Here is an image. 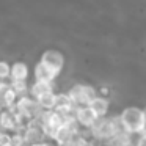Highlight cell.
Returning <instances> with one entry per match:
<instances>
[{
	"instance_id": "23",
	"label": "cell",
	"mask_w": 146,
	"mask_h": 146,
	"mask_svg": "<svg viewBox=\"0 0 146 146\" xmlns=\"http://www.w3.org/2000/svg\"><path fill=\"white\" fill-rule=\"evenodd\" d=\"M46 146H57V145H55V143H52V141H47V145H46Z\"/></svg>"
},
{
	"instance_id": "6",
	"label": "cell",
	"mask_w": 146,
	"mask_h": 146,
	"mask_svg": "<svg viewBox=\"0 0 146 146\" xmlns=\"http://www.w3.org/2000/svg\"><path fill=\"white\" fill-rule=\"evenodd\" d=\"M88 107L93 110V113L98 118H104L108 115V110H110V101L104 96H96L91 102L88 104Z\"/></svg>"
},
{
	"instance_id": "13",
	"label": "cell",
	"mask_w": 146,
	"mask_h": 146,
	"mask_svg": "<svg viewBox=\"0 0 146 146\" xmlns=\"http://www.w3.org/2000/svg\"><path fill=\"white\" fill-rule=\"evenodd\" d=\"M72 137H74V133L71 132L66 126H61L60 129H57V133H55L54 141H55L57 146H63V145H66L68 141H71Z\"/></svg>"
},
{
	"instance_id": "5",
	"label": "cell",
	"mask_w": 146,
	"mask_h": 146,
	"mask_svg": "<svg viewBox=\"0 0 146 146\" xmlns=\"http://www.w3.org/2000/svg\"><path fill=\"white\" fill-rule=\"evenodd\" d=\"M74 119L77 121L79 127L90 129V127L96 123L98 116L93 113V110L88 107V105H83V107H76V111H74Z\"/></svg>"
},
{
	"instance_id": "10",
	"label": "cell",
	"mask_w": 146,
	"mask_h": 146,
	"mask_svg": "<svg viewBox=\"0 0 146 146\" xmlns=\"http://www.w3.org/2000/svg\"><path fill=\"white\" fill-rule=\"evenodd\" d=\"M54 93V86L52 83H44V82H35L32 86L29 88V96L33 99H38L44 94Z\"/></svg>"
},
{
	"instance_id": "24",
	"label": "cell",
	"mask_w": 146,
	"mask_h": 146,
	"mask_svg": "<svg viewBox=\"0 0 146 146\" xmlns=\"http://www.w3.org/2000/svg\"><path fill=\"white\" fill-rule=\"evenodd\" d=\"M5 146H13V145H11V143H10V145H5Z\"/></svg>"
},
{
	"instance_id": "22",
	"label": "cell",
	"mask_w": 146,
	"mask_h": 146,
	"mask_svg": "<svg viewBox=\"0 0 146 146\" xmlns=\"http://www.w3.org/2000/svg\"><path fill=\"white\" fill-rule=\"evenodd\" d=\"M46 145H47V141H38V143H33L30 146H46Z\"/></svg>"
},
{
	"instance_id": "4",
	"label": "cell",
	"mask_w": 146,
	"mask_h": 146,
	"mask_svg": "<svg viewBox=\"0 0 146 146\" xmlns=\"http://www.w3.org/2000/svg\"><path fill=\"white\" fill-rule=\"evenodd\" d=\"M39 63L44 64L47 69H50L55 76H58V74L61 72V69H63L64 58H63V55H61L60 52H57V50H47V52L42 54Z\"/></svg>"
},
{
	"instance_id": "9",
	"label": "cell",
	"mask_w": 146,
	"mask_h": 146,
	"mask_svg": "<svg viewBox=\"0 0 146 146\" xmlns=\"http://www.w3.org/2000/svg\"><path fill=\"white\" fill-rule=\"evenodd\" d=\"M10 77L11 82H27L29 77V68L25 63H14L10 69Z\"/></svg>"
},
{
	"instance_id": "21",
	"label": "cell",
	"mask_w": 146,
	"mask_h": 146,
	"mask_svg": "<svg viewBox=\"0 0 146 146\" xmlns=\"http://www.w3.org/2000/svg\"><path fill=\"white\" fill-rule=\"evenodd\" d=\"M143 113H145V126H143V133L141 135H146V108H143Z\"/></svg>"
},
{
	"instance_id": "25",
	"label": "cell",
	"mask_w": 146,
	"mask_h": 146,
	"mask_svg": "<svg viewBox=\"0 0 146 146\" xmlns=\"http://www.w3.org/2000/svg\"><path fill=\"white\" fill-rule=\"evenodd\" d=\"M2 133H3V132H2V130H0V137H2Z\"/></svg>"
},
{
	"instance_id": "12",
	"label": "cell",
	"mask_w": 146,
	"mask_h": 146,
	"mask_svg": "<svg viewBox=\"0 0 146 146\" xmlns=\"http://www.w3.org/2000/svg\"><path fill=\"white\" fill-rule=\"evenodd\" d=\"M44 124H47V126L52 127V129L57 130L64 124V116L61 113H58V111H55V110L46 111V123Z\"/></svg>"
},
{
	"instance_id": "2",
	"label": "cell",
	"mask_w": 146,
	"mask_h": 146,
	"mask_svg": "<svg viewBox=\"0 0 146 146\" xmlns=\"http://www.w3.org/2000/svg\"><path fill=\"white\" fill-rule=\"evenodd\" d=\"M119 121L123 124V129L129 135H141L143 133V126H145V113L143 108L138 107H126L119 115Z\"/></svg>"
},
{
	"instance_id": "18",
	"label": "cell",
	"mask_w": 146,
	"mask_h": 146,
	"mask_svg": "<svg viewBox=\"0 0 146 146\" xmlns=\"http://www.w3.org/2000/svg\"><path fill=\"white\" fill-rule=\"evenodd\" d=\"M11 145L13 146H24L25 140L22 137V132H13L11 133Z\"/></svg>"
},
{
	"instance_id": "11",
	"label": "cell",
	"mask_w": 146,
	"mask_h": 146,
	"mask_svg": "<svg viewBox=\"0 0 146 146\" xmlns=\"http://www.w3.org/2000/svg\"><path fill=\"white\" fill-rule=\"evenodd\" d=\"M33 74H35V82H44V83H52L55 80V77H57L50 69H47V68L41 63H38L35 66Z\"/></svg>"
},
{
	"instance_id": "20",
	"label": "cell",
	"mask_w": 146,
	"mask_h": 146,
	"mask_svg": "<svg viewBox=\"0 0 146 146\" xmlns=\"http://www.w3.org/2000/svg\"><path fill=\"white\" fill-rule=\"evenodd\" d=\"M133 146H146V135H140Z\"/></svg>"
},
{
	"instance_id": "17",
	"label": "cell",
	"mask_w": 146,
	"mask_h": 146,
	"mask_svg": "<svg viewBox=\"0 0 146 146\" xmlns=\"http://www.w3.org/2000/svg\"><path fill=\"white\" fill-rule=\"evenodd\" d=\"M10 69L11 66L7 61H0V82H5V79L10 77Z\"/></svg>"
},
{
	"instance_id": "7",
	"label": "cell",
	"mask_w": 146,
	"mask_h": 146,
	"mask_svg": "<svg viewBox=\"0 0 146 146\" xmlns=\"http://www.w3.org/2000/svg\"><path fill=\"white\" fill-rule=\"evenodd\" d=\"M22 137H24V140H25V143H29V145H33V143H38V141H44L41 127H39L35 121H32V123L22 130Z\"/></svg>"
},
{
	"instance_id": "8",
	"label": "cell",
	"mask_w": 146,
	"mask_h": 146,
	"mask_svg": "<svg viewBox=\"0 0 146 146\" xmlns=\"http://www.w3.org/2000/svg\"><path fill=\"white\" fill-rule=\"evenodd\" d=\"M0 130H2V132H8V133L10 132H21V130L17 129L16 118H14L7 108H3V110L0 111Z\"/></svg>"
},
{
	"instance_id": "14",
	"label": "cell",
	"mask_w": 146,
	"mask_h": 146,
	"mask_svg": "<svg viewBox=\"0 0 146 146\" xmlns=\"http://www.w3.org/2000/svg\"><path fill=\"white\" fill-rule=\"evenodd\" d=\"M35 101L38 102L39 108H41L42 111H50V110H54V107H55V93L44 94V96H41V98L35 99Z\"/></svg>"
},
{
	"instance_id": "3",
	"label": "cell",
	"mask_w": 146,
	"mask_h": 146,
	"mask_svg": "<svg viewBox=\"0 0 146 146\" xmlns=\"http://www.w3.org/2000/svg\"><path fill=\"white\" fill-rule=\"evenodd\" d=\"M68 96H69L71 102L76 107H83V105H88L98 96V91L91 85H82V83H79V85H74L68 91Z\"/></svg>"
},
{
	"instance_id": "15",
	"label": "cell",
	"mask_w": 146,
	"mask_h": 146,
	"mask_svg": "<svg viewBox=\"0 0 146 146\" xmlns=\"http://www.w3.org/2000/svg\"><path fill=\"white\" fill-rule=\"evenodd\" d=\"M17 94L11 90V86H8L7 88V91H5V94L2 96V104H3V108H10V107H13L14 104L17 102Z\"/></svg>"
},
{
	"instance_id": "16",
	"label": "cell",
	"mask_w": 146,
	"mask_h": 146,
	"mask_svg": "<svg viewBox=\"0 0 146 146\" xmlns=\"http://www.w3.org/2000/svg\"><path fill=\"white\" fill-rule=\"evenodd\" d=\"M11 90L17 94V98H22V96H29V83L27 82H11L10 83Z\"/></svg>"
},
{
	"instance_id": "1",
	"label": "cell",
	"mask_w": 146,
	"mask_h": 146,
	"mask_svg": "<svg viewBox=\"0 0 146 146\" xmlns=\"http://www.w3.org/2000/svg\"><path fill=\"white\" fill-rule=\"evenodd\" d=\"M90 135L96 140V141H105L111 140L116 137L118 133H124L123 124L119 121V116H104L98 118L96 123L90 127Z\"/></svg>"
},
{
	"instance_id": "19",
	"label": "cell",
	"mask_w": 146,
	"mask_h": 146,
	"mask_svg": "<svg viewBox=\"0 0 146 146\" xmlns=\"http://www.w3.org/2000/svg\"><path fill=\"white\" fill-rule=\"evenodd\" d=\"M11 143V133L3 132L2 137H0V146H5V145H10Z\"/></svg>"
}]
</instances>
